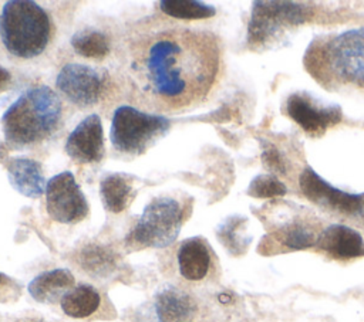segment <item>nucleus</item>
Segmentation results:
<instances>
[{"label": "nucleus", "mask_w": 364, "mask_h": 322, "mask_svg": "<svg viewBox=\"0 0 364 322\" xmlns=\"http://www.w3.org/2000/svg\"><path fill=\"white\" fill-rule=\"evenodd\" d=\"M286 186L270 174H259L256 176L250 184L247 193L253 197H276L286 194Z\"/></svg>", "instance_id": "nucleus-23"}, {"label": "nucleus", "mask_w": 364, "mask_h": 322, "mask_svg": "<svg viewBox=\"0 0 364 322\" xmlns=\"http://www.w3.org/2000/svg\"><path fill=\"white\" fill-rule=\"evenodd\" d=\"M262 160L266 165V167L270 169L272 172H279V173H284L286 172L284 162H283L280 153L274 148L266 149L263 152V155H262Z\"/></svg>", "instance_id": "nucleus-25"}, {"label": "nucleus", "mask_w": 364, "mask_h": 322, "mask_svg": "<svg viewBox=\"0 0 364 322\" xmlns=\"http://www.w3.org/2000/svg\"><path fill=\"white\" fill-rule=\"evenodd\" d=\"M300 189L303 194L320 206L343 213H353L364 206V193H347L328 184L311 167H306L300 174Z\"/></svg>", "instance_id": "nucleus-12"}, {"label": "nucleus", "mask_w": 364, "mask_h": 322, "mask_svg": "<svg viewBox=\"0 0 364 322\" xmlns=\"http://www.w3.org/2000/svg\"><path fill=\"white\" fill-rule=\"evenodd\" d=\"M47 214L61 224H77L88 216V201L71 172H61L47 182Z\"/></svg>", "instance_id": "nucleus-7"}, {"label": "nucleus", "mask_w": 364, "mask_h": 322, "mask_svg": "<svg viewBox=\"0 0 364 322\" xmlns=\"http://www.w3.org/2000/svg\"><path fill=\"white\" fill-rule=\"evenodd\" d=\"M178 275L189 284H199L209 278L213 268V254L202 237L183 240L176 250Z\"/></svg>", "instance_id": "nucleus-13"}, {"label": "nucleus", "mask_w": 364, "mask_h": 322, "mask_svg": "<svg viewBox=\"0 0 364 322\" xmlns=\"http://www.w3.org/2000/svg\"><path fill=\"white\" fill-rule=\"evenodd\" d=\"M71 45L78 55L91 60H101L109 51L107 35L95 28L78 30L71 37Z\"/></svg>", "instance_id": "nucleus-20"}, {"label": "nucleus", "mask_w": 364, "mask_h": 322, "mask_svg": "<svg viewBox=\"0 0 364 322\" xmlns=\"http://www.w3.org/2000/svg\"><path fill=\"white\" fill-rule=\"evenodd\" d=\"M13 82V77L9 70H6L3 65H0V94L9 89V87Z\"/></svg>", "instance_id": "nucleus-26"}, {"label": "nucleus", "mask_w": 364, "mask_h": 322, "mask_svg": "<svg viewBox=\"0 0 364 322\" xmlns=\"http://www.w3.org/2000/svg\"><path fill=\"white\" fill-rule=\"evenodd\" d=\"M0 322H1V319H0Z\"/></svg>", "instance_id": "nucleus-27"}, {"label": "nucleus", "mask_w": 364, "mask_h": 322, "mask_svg": "<svg viewBox=\"0 0 364 322\" xmlns=\"http://www.w3.org/2000/svg\"><path fill=\"white\" fill-rule=\"evenodd\" d=\"M309 17V9L294 1H255L249 21L247 41L264 43L284 24H299Z\"/></svg>", "instance_id": "nucleus-8"}, {"label": "nucleus", "mask_w": 364, "mask_h": 322, "mask_svg": "<svg viewBox=\"0 0 364 322\" xmlns=\"http://www.w3.org/2000/svg\"><path fill=\"white\" fill-rule=\"evenodd\" d=\"M220 71V43L209 30L172 27L135 40L129 47L128 79L135 104L158 113L198 106Z\"/></svg>", "instance_id": "nucleus-1"}, {"label": "nucleus", "mask_w": 364, "mask_h": 322, "mask_svg": "<svg viewBox=\"0 0 364 322\" xmlns=\"http://www.w3.org/2000/svg\"><path fill=\"white\" fill-rule=\"evenodd\" d=\"M53 14L31 0L0 1V60L26 65L43 60L57 40Z\"/></svg>", "instance_id": "nucleus-2"}, {"label": "nucleus", "mask_w": 364, "mask_h": 322, "mask_svg": "<svg viewBox=\"0 0 364 322\" xmlns=\"http://www.w3.org/2000/svg\"><path fill=\"white\" fill-rule=\"evenodd\" d=\"M154 308L158 322H188L196 311L192 296L176 287L162 288L155 296Z\"/></svg>", "instance_id": "nucleus-17"}, {"label": "nucleus", "mask_w": 364, "mask_h": 322, "mask_svg": "<svg viewBox=\"0 0 364 322\" xmlns=\"http://www.w3.org/2000/svg\"><path fill=\"white\" fill-rule=\"evenodd\" d=\"M136 191L138 189L135 187V177L125 173L107 174L102 177L100 184L104 207L114 214L128 209Z\"/></svg>", "instance_id": "nucleus-18"}, {"label": "nucleus", "mask_w": 364, "mask_h": 322, "mask_svg": "<svg viewBox=\"0 0 364 322\" xmlns=\"http://www.w3.org/2000/svg\"><path fill=\"white\" fill-rule=\"evenodd\" d=\"M107 75L82 62H67L55 77L58 95L80 109L95 106L107 91Z\"/></svg>", "instance_id": "nucleus-6"}, {"label": "nucleus", "mask_w": 364, "mask_h": 322, "mask_svg": "<svg viewBox=\"0 0 364 322\" xmlns=\"http://www.w3.org/2000/svg\"><path fill=\"white\" fill-rule=\"evenodd\" d=\"M75 278L67 268L44 271L34 277L27 289L31 298L41 304H57L74 288Z\"/></svg>", "instance_id": "nucleus-14"}, {"label": "nucleus", "mask_w": 364, "mask_h": 322, "mask_svg": "<svg viewBox=\"0 0 364 322\" xmlns=\"http://www.w3.org/2000/svg\"><path fill=\"white\" fill-rule=\"evenodd\" d=\"M286 111L306 132L321 135L341 121V108L334 104H324L309 94H293L287 98Z\"/></svg>", "instance_id": "nucleus-10"}, {"label": "nucleus", "mask_w": 364, "mask_h": 322, "mask_svg": "<svg viewBox=\"0 0 364 322\" xmlns=\"http://www.w3.org/2000/svg\"><path fill=\"white\" fill-rule=\"evenodd\" d=\"M20 295V287L7 275L0 272V301H11Z\"/></svg>", "instance_id": "nucleus-24"}, {"label": "nucleus", "mask_w": 364, "mask_h": 322, "mask_svg": "<svg viewBox=\"0 0 364 322\" xmlns=\"http://www.w3.org/2000/svg\"><path fill=\"white\" fill-rule=\"evenodd\" d=\"M161 10L179 20H200L215 16V7L202 1L193 0H162L159 1Z\"/></svg>", "instance_id": "nucleus-21"}, {"label": "nucleus", "mask_w": 364, "mask_h": 322, "mask_svg": "<svg viewBox=\"0 0 364 322\" xmlns=\"http://www.w3.org/2000/svg\"><path fill=\"white\" fill-rule=\"evenodd\" d=\"M65 152L78 165H92L104 157V132L97 113L85 116L68 135Z\"/></svg>", "instance_id": "nucleus-11"}, {"label": "nucleus", "mask_w": 364, "mask_h": 322, "mask_svg": "<svg viewBox=\"0 0 364 322\" xmlns=\"http://www.w3.org/2000/svg\"><path fill=\"white\" fill-rule=\"evenodd\" d=\"M321 250L337 258L364 255V241L358 231L343 224H331L317 238Z\"/></svg>", "instance_id": "nucleus-16"}, {"label": "nucleus", "mask_w": 364, "mask_h": 322, "mask_svg": "<svg viewBox=\"0 0 364 322\" xmlns=\"http://www.w3.org/2000/svg\"><path fill=\"white\" fill-rule=\"evenodd\" d=\"M280 240L286 247L291 250L307 248L317 241L314 233L301 224H291L286 227L280 234Z\"/></svg>", "instance_id": "nucleus-22"}, {"label": "nucleus", "mask_w": 364, "mask_h": 322, "mask_svg": "<svg viewBox=\"0 0 364 322\" xmlns=\"http://www.w3.org/2000/svg\"><path fill=\"white\" fill-rule=\"evenodd\" d=\"M326 58L338 77L364 84V28L348 30L333 38L327 45Z\"/></svg>", "instance_id": "nucleus-9"}, {"label": "nucleus", "mask_w": 364, "mask_h": 322, "mask_svg": "<svg viewBox=\"0 0 364 322\" xmlns=\"http://www.w3.org/2000/svg\"><path fill=\"white\" fill-rule=\"evenodd\" d=\"M7 176L10 184L26 197L38 199L46 193L47 182L44 179L41 165L33 159H11L7 165Z\"/></svg>", "instance_id": "nucleus-15"}, {"label": "nucleus", "mask_w": 364, "mask_h": 322, "mask_svg": "<svg viewBox=\"0 0 364 322\" xmlns=\"http://www.w3.org/2000/svg\"><path fill=\"white\" fill-rule=\"evenodd\" d=\"M188 213L186 203L173 196L162 194L152 199L129 231L127 245L132 250L171 245L178 238Z\"/></svg>", "instance_id": "nucleus-4"}, {"label": "nucleus", "mask_w": 364, "mask_h": 322, "mask_svg": "<svg viewBox=\"0 0 364 322\" xmlns=\"http://www.w3.org/2000/svg\"><path fill=\"white\" fill-rule=\"evenodd\" d=\"M65 122L61 96L48 85L24 89L1 118L6 142L16 149H31L53 140Z\"/></svg>", "instance_id": "nucleus-3"}, {"label": "nucleus", "mask_w": 364, "mask_h": 322, "mask_svg": "<svg viewBox=\"0 0 364 322\" xmlns=\"http://www.w3.org/2000/svg\"><path fill=\"white\" fill-rule=\"evenodd\" d=\"M101 294L90 284L75 285L60 302L63 312L74 319H87L101 308Z\"/></svg>", "instance_id": "nucleus-19"}, {"label": "nucleus", "mask_w": 364, "mask_h": 322, "mask_svg": "<svg viewBox=\"0 0 364 322\" xmlns=\"http://www.w3.org/2000/svg\"><path fill=\"white\" fill-rule=\"evenodd\" d=\"M169 128L171 122L162 115L121 105L112 115L109 139L117 152L139 156L164 138Z\"/></svg>", "instance_id": "nucleus-5"}]
</instances>
